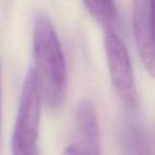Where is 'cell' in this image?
Masks as SVG:
<instances>
[{
	"mask_svg": "<svg viewBox=\"0 0 155 155\" xmlns=\"http://www.w3.org/2000/svg\"><path fill=\"white\" fill-rule=\"evenodd\" d=\"M33 54V70L44 99L51 108H61L66 97V64L55 29L44 13L34 19Z\"/></svg>",
	"mask_w": 155,
	"mask_h": 155,
	"instance_id": "cell-1",
	"label": "cell"
},
{
	"mask_svg": "<svg viewBox=\"0 0 155 155\" xmlns=\"http://www.w3.org/2000/svg\"><path fill=\"white\" fill-rule=\"evenodd\" d=\"M41 91L34 70H30L21 89L12 136L13 155H39Z\"/></svg>",
	"mask_w": 155,
	"mask_h": 155,
	"instance_id": "cell-2",
	"label": "cell"
},
{
	"mask_svg": "<svg viewBox=\"0 0 155 155\" xmlns=\"http://www.w3.org/2000/svg\"><path fill=\"white\" fill-rule=\"evenodd\" d=\"M104 49L113 86L128 108L134 109L137 104V91L134 72L128 49L114 30H106Z\"/></svg>",
	"mask_w": 155,
	"mask_h": 155,
	"instance_id": "cell-3",
	"label": "cell"
},
{
	"mask_svg": "<svg viewBox=\"0 0 155 155\" xmlns=\"http://www.w3.org/2000/svg\"><path fill=\"white\" fill-rule=\"evenodd\" d=\"M133 29L143 64L148 73L155 78V37L147 0H134Z\"/></svg>",
	"mask_w": 155,
	"mask_h": 155,
	"instance_id": "cell-4",
	"label": "cell"
},
{
	"mask_svg": "<svg viewBox=\"0 0 155 155\" xmlns=\"http://www.w3.org/2000/svg\"><path fill=\"white\" fill-rule=\"evenodd\" d=\"M76 145L89 155H101L100 129L93 104L83 99L76 113Z\"/></svg>",
	"mask_w": 155,
	"mask_h": 155,
	"instance_id": "cell-5",
	"label": "cell"
},
{
	"mask_svg": "<svg viewBox=\"0 0 155 155\" xmlns=\"http://www.w3.org/2000/svg\"><path fill=\"white\" fill-rule=\"evenodd\" d=\"M119 137L122 155H154L147 136L137 124H124Z\"/></svg>",
	"mask_w": 155,
	"mask_h": 155,
	"instance_id": "cell-6",
	"label": "cell"
},
{
	"mask_svg": "<svg viewBox=\"0 0 155 155\" xmlns=\"http://www.w3.org/2000/svg\"><path fill=\"white\" fill-rule=\"evenodd\" d=\"M90 15L106 30H113L118 12L115 0H83Z\"/></svg>",
	"mask_w": 155,
	"mask_h": 155,
	"instance_id": "cell-7",
	"label": "cell"
},
{
	"mask_svg": "<svg viewBox=\"0 0 155 155\" xmlns=\"http://www.w3.org/2000/svg\"><path fill=\"white\" fill-rule=\"evenodd\" d=\"M63 155H89V154L85 153V152L83 151V150H81L76 143H72V145L68 146V147L65 149L64 154Z\"/></svg>",
	"mask_w": 155,
	"mask_h": 155,
	"instance_id": "cell-8",
	"label": "cell"
},
{
	"mask_svg": "<svg viewBox=\"0 0 155 155\" xmlns=\"http://www.w3.org/2000/svg\"><path fill=\"white\" fill-rule=\"evenodd\" d=\"M149 8H150V16H151L152 31H153L155 37V0H149Z\"/></svg>",
	"mask_w": 155,
	"mask_h": 155,
	"instance_id": "cell-9",
	"label": "cell"
},
{
	"mask_svg": "<svg viewBox=\"0 0 155 155\" xmlns=\"http://www.w3.org/2000/svg\"><path fill=\"white\" fill-rule=\"evenodd\" d=\"M2 121V102H1V67H0V131H1Z\"/></svg>",
	"mask_w": 155,
	"mask_h": 155,
	"instance_id": "cell-10",
	"label": "cell"
}]
</instances>
